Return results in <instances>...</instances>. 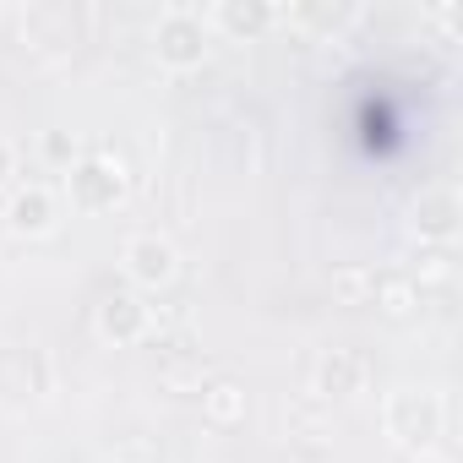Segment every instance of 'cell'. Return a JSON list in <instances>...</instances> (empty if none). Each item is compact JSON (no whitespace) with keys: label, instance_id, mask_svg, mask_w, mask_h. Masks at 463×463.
<instances>
[{"label":"cell","instance_id":"cell-1","mask_svg":"<svg viewBox=\"0 0 463 463\" xmlns=\"http://www.w3.org/2000/svg\"><path fill=\"white\" fill-rule=\"evenodd\" d=\"M202 50H207V33H202L196 12H169L158 23V55L169 66H191V61H202Z\"/></svg>","mask_w":463,"mask_h":463},{"label":"cell","instance_id":"cell-2","mask_svg":"<svg viewBox=\"0 0 463 463\" xmlns=\"http://www.w3.org/2000/svg\"><path fill=\"white\" fill-rule=\"evenodd\" d=\"M71 191H77L82 207H104V202L120 196V175H115L109 164H82V169L71 175Z\"/></svg>","mask_w":463,"mask_h":463},{"label":"cell","instance_id":"cell-3","mask_svg":"<svg viewBox=\"0 0 463 463\" xmlns=\"http://www.w3.org/2000/svg\"><path fill=\"white\" fill-rule=\"evenodd\" d=\"M126 262H131V273L142 279V284H158V279H169V268H175V251L164 246V241H131V251H126Z\"/></svg>","mask_w":463,"mask_h":463},{"label":"cell","instance_id":"cell-4","mask_svg":"<svg viewBox=\"0 0 463 463\" xmlns=\"http://www.w3.org/2000/svg\"><path fill=\"white\" fill-rule=\"evenodd\" d=\"M99 322H104V333H109V338H131V333L142 327V306H137L131 295H109V300H104V311H99Z\"/></svg>","mask_w":463,"mask_h":463},{"label":"cell","instance_id":"cell-5","mask_svg":"<svg viewBox=\"0 0 463 463\" xmlns=\"http://www.w3.org/2000/svg\"><path fill=\"white\" fill-rule=\"evenodd\" d=\"M12 223L17 229H33V235H39V229H50V196L44 191H23L12 202Z\"/></svg>","mask_w":463,"mask_h":463},{"label":"cell","instance_id":"cell-6","mask_svg":"<svg viewBox=\"0 0 463 463\" xmlns=\"http://www.w3.org/2000/svg\"><path fill=\"white\" fill-rule=\"evenodd\" d=\"M354 376H360V360H354V354H333V360L322 365V387H327V392H338V398L349 392V382H354Z\"/></svg>","mask_w":463,"mask_h":463},{"label":"cell","instance_id":"cell-7","mask_svg":"<svg viewBox=\"0 0 463 463\" xmlns=\"http://www.w3.org/2000/svg\"><path fill=\"white\" fill-rule=\"evenodd\" d=\"M218 17H223L229 28H246V33H257V28H262V23L273 17V12H268V6H246V12H241V6H223Z\"/></svg>","mask_w":463,"mask_h":463},{"label":"cell","instance_id":"cell-8","mask_svg":"<svg viewBox=\"0 0 463 463\" xmlns=\"http://www.w3.org/2000/svg\"><path fill=\"white\" fill-rule=\"evenodd\" d=\"M452 196H441L436 207H425V218H420V229H430V235H447V229H452Z\"/></svg>","mask_w":463,"mask_h":463},{"label":"cell","instance_id":"cell-9","mask_svg":"<svg viewBox=\"0 0 463 463\" xmlns=\"http://www.w3.org/2000/svg\"><path fill=\"white\" fill-rule=\"evenodd\" d=\"M235 392H241L235 382H218V387H213V398H207V403H213V414H235Z\"/></svg>","mask_w":463,"mask_h":463},{"label":"cell","instance_id":"cell-10","mask_svg":"<svg viewBox=\"0 0 463 463\" xmlns=\"http://www.w3.org/2000/svg\"><path fill=\"white\" fill-rule=\"evenodd\" d=\"M0 169H6V142H0Z\"/></svg>","mask_w":463,"mask_h":463}]
</instances>
